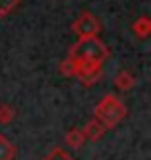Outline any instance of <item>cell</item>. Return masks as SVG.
<instances>
[{"label":"cell","mask_w":151,"mask_h":160,"mask_svg":"<svg viewBox=\"0 0 151 160\" xmlns=\"http://www.w3.org/2000/svg\"><path fill=\"white\" fill-rule=\"evenodd\" d=\"M73 58H78L80 65H98L107 58V49L98 38H82L80 45L73 47Z\"/></svg>","instance_id":"cell-1"},{"label":"cell","mask_w":151,"mask_h":160,"mask_svg":"<svg viewBox=\"0 0 151 160\" xmlns=\"http://www.w3.org/2000/svg\"><path fill=\"white\" fill-rule=\"evenodd\" d=\"M122 113H124V109H122V105L118 102L116 98H105V102L100 105V109H98V116L105 120L107 125H113V122H118V120L122 118Z\"/></svg>","instance_id":"cell-2"},{"label":"cell","mask_w":151,"mask_h":160,"mask_svg":"<svg viewBox=\"0 0 151 160\" xmlns=\"http://www.w3.org/2000/svg\"><path fill=\"white\" fill-rule=\"evenodd\" d=\"M73 29L78 31L82 38H93V36L98 33V22H96V20H93L89 13H85V16L78 20V22L73 25Z\"/></svg>","instance_id":"cell-3"},{"label":"cell","mask_w":151,"mask_h":160,"mask_svg":"<svg viewBox=\"0 0 151 160\" xmlns=\"http://www.w3.org/2000/svg\"><path fill=\"white\" fill-rule=\"evenodd\" d=\"M13 153H16L13 145L9 142L5 136H0V160H11V158H13Z\"/></svg>","instance_id":"cell-4"},{"label":"cell","mask_w":151,"mask_h":160,"mask_svg":"<svg viewBox=\"0 0 151 160\" xmlns=\"http://www.w3.org/2000/svg\"><path fill=\"white\" fill-rule=\"evenodd\" d=\"M45 160H73V158H71L67 151H62V149H53Z\"/></svg>","instance_id":"cell-5"},{"label":"cell","mask_w":151,"mask_h":160,"mask_svg":"<svg viewBox=\"0 0 151 160\" xmlns=\"http://www.w3.org/2000/svg\"><path fill=\"white\" fill-rule=\"evenodd\" d=\"M20 0H0V13H7V11H11Z\"/></svg>","instance_id":"cell-6"}]
</instances>
